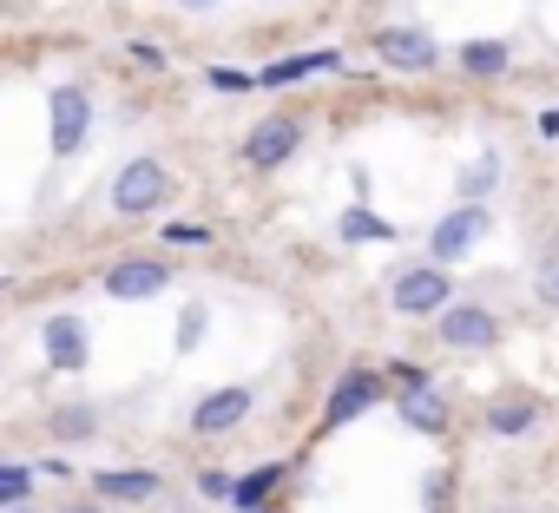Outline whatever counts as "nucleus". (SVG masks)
Masks as SVG:
<instances>
[{"label": "nucleus", "mask_w": 559, "mask_h": 513, "mask_svg": "<svg viewBox=\"0 0 559 513\" xmlns=\"http://www.w3.org/2000/svg\"><path fill=\"white\" fill-rule=\"evenodd\" d=\"M171 204V171L158 158H126L119 178H112V211L119 217H152Z\"/></svg>", "instance_id": "1"}, {"label": "nucleus", "mask_w": 559, "mask_h": 513, "mask_svg": "<svg viewBox=\"0 0 559 513\" xmlns=\"http://www.w3.org/2000/svg\"><path fill=\"white\" fill-rule=\"evenodd\" d=\"M500 330H507V323H500L487 303H448V310L435 317V336H441V349H454V356H480V349H493Z\"/></svg>", "instance_id": "2"}, {"label": "nucleus", "mask_w": 559, "mask_h": 513, "mask_svg": "<svg viewBox=\"0 0 559 513\" xmlns=\"http://www.w3.org/2000/svg\"><path fill=\"white\" fill-rule=\"evenodd\" d=\"M389 303H395V317H441V310L454 303V277H448L441 264L402 271V277L389 284Z\"/></svg>", "instance_id": "3"}, {"label": "nucleus", "mask_w": 559, "mask_h": 513, "mask_svg": "<svg viewBox=\"0 0 559 513\" xmlns=\"http://www.w3.org/2000/svg\"><path fill=\"white\" fill-rule=\"evenodd\" d=\"M250 408H257V389H243V382H224V389H211V395H198L191 402V434H230V428H243L250 421Z\"/></svg>", "instance_id": "4"}, {"label": "nucleus", "mask_w": 559, "mask_h": 513, "mask_svg": "<svg viewBox=\"0 0 559 513\" xmlns=\"http://www.w3.org/2000/svg\"><path fill=\"white\" fill-rule=\"evenodd\" d=\"M487 230H493V211H487V204H454V211L428 230V250L441 256V264H461V256H467Z\"/></svg>", "instance_id": "5"}, {"label": "nucleus", "mask_w": 559, "mask_h": 513, "mask_svg": "<svg viewBox=\"0 0 559 513\" xmlns=\"http://www.w3.org/2000/svg\"><path fill=\"white\" fill-rule=\"evenodd\" d=\"M297 145H304V126H297V119H284V112H276V119H257L250 139H243V165H250V171H276L284 158H297Z\"/></svg>", "instance_id": "6"}, {"label": "nucleus", "mask_w": 559, "mask_h": 513, "mask_svg": "<svg viewBox=\"0 0 559 513\" xmlns=\"http://www.w3.org/2000/svg\"><path fill=\"white\" fill-rule=\"evenodd\" d=\"M165 290H171V271L158 264V256H119V264L106 271V297H119V303H152Z\"/></svg>", "instance_id": "7"}, {"label": "nucleus", "mask_w": 559, "mask_h": 513, "mask_svg": "<svg viewBox=\"0 0 559 513\" xmlns=\"http://www.w3.org/2000/svg\"><path fill=\"white\" fill-rule=\"evenodd\" d=\"M376 60L395 67V73H435V67H441V47H435V34H421V27H382V34H376Z\"/></svg>", "instance_id": "8"}, {"label": "nucleus", "mask_w": 559, "mask_h": 513, "mask_svg": "<svg viewBox=\"0 0 559 513\" xmlns=\"http://www.w3.org/2000/svg\"><path fill=\"white\" fill-rule=\"evenodd\" d=\"M47 112H53V158H73V152L86 145V132H93V99H86V86H53Z\"/></svg>", "instance_id": "9"}, {"label": "nucleus", "mask_w": 559, "mask_h": 513, "mask_svg": "<svg viewBox=\"0 0 559 513\" xmlns=\"http://www.w3.org/2000/svg\"><path fill=\"white\" fill-rule=\"evenodd\" d=\"M376 402H382V375H369V369H349V375L330 389V402H323V434H336L343 421L369 415Z\"/></svg>", "instance_id": "10"}, {"label": "nucleus", "mask_w": 559, "mask_h": 513, "mask_svg": "<svg viewBox=\"0 0 559 513\" xmlns=\"http://www.w3.org/2000/svg\"><path fill=\"white\" fill-rule=\"evenodd\" d=\"M539 421H546V402H539V395L507 389V395H493V402H487V434H493V441H526Z\"/></svg>", "instance_id": "11"}, {"label": "nucleus", "mask_w": 559, "mask_h": 513, "mask_svg": "<svg viewBox=\"0 0 559 513\" xmlns=\"http://www.w3.org/2000/svg\"><path fill=\"white\" fill-rule=\"evenodd\" d=\"M40 343H47V369H60V375L86 369V356H93V336H86L80 317H53V323L40 330Z\"/></svg>", "instance_id": "12"}, {"label": "nucleus", "mask_w": 559, "mask_h": 513, "mask_svg": "<svg viewBox=\"0 0 559 513\" xmlns=\"http://www.w3.org/2000/svg\"><path fill=\"white\" fill-rule=\"evenodd\" d=\"M86 487H93L99 500H126V506H145V500H158V487H165V480H158L152 467H106V474H93Z\"/></svg>", "instance_id": "13"}, {"label": "nucleus", "mask_w": 559, "mask_h": 513, "mask_svg": "<svg viewBox=\"0 0 559 513\" xmlns=\"http://www.w3.org/2000/svg\"><path fill=\"white\" fill-rule=\"evenodd\" d=\"M395 415H402V428H415V434H448V421H454L435 382H428V389H408V395H395Z\"/></svg>", "instance_id": "14"}, {"label": "nucleus", "mask_w": 559, "mask_h": 513, "mask_svg": "<svg viewBox=\"0 0 559 513\" xmlns=\"http://www.w3.org/2000/svg\"><path fill=\"white\" fill-rule=\"evenodd\" d=\"M330 67H343V53H330V47H323V53H284V60H270V67L257 73V86H270V93H276V86H304L310 73H330Z\"/></svg>", "instance_id": "15"}, {"label": "nucleus", "mask_w": 559, "mask_h": 513, "mask_svg": "<svg viewBox=\"0 0 559 513\" xmlns=\"http://www.w3.org/2000/svg\"><path fill=\"white\" fill-rule=\"evenodd\" d=\"M276 480H284V461H263V467L237 474V480H230V506H237V513H257V506H270Z\"/></svg>", "instance_id": "16"}, {"label": "nucleus", "mask_w": 559, "mask_h": 513, "mask_svg": "<svg viewBox=\"0 0 559 513\" xmlns=\"http://www.w3.org/2000/svg\"><path fill=\"white\" fill-rule=\"evenodd\" d=\"M454 67H461V73H474V80H493V73H507V67H513V47H507V40H467V47L454 53Z\"/></svg>", "instance_id": "17"}, {"label": "nucleus", "mask_w": 559, "mask_h": 513, "mask_svg": "<svg viewBox=\"0 0 559 513\" xmlns=\"http://www.w3.org/2000/svg\"><path fill=\"white\" fill-rule=\"evenodd\" d=\"M53 441H67V448H80V441H93L99 434V408H86V402H67V408H53Z\"/></svg>", "instance_id": "18"}, {"label": "nucleus", "mask_w": 559, "mask_h": 513, "mask_svg": "<svg viewBox=\"0 0 559 513\" xmlns=\"http://www.w3.org/2000/svg\"><path fill=\"white\" fill-rule=\"evenodd\" d=\"M343 237H349V243H395V224H382L369 204H349V211H343Z\"/></svg>", "instance_id": "19"}, {"label": "nucleus", "mask_w": 559, "mask_h": 513, "mask_svg": "<svg viewBox=\"0 0 559 513\" xmlns=\"http://www.w3.org/2000/svg\"><path fill=\"white\" fill-rule=\"evenodd\" d=\"M493 184H500V158H493V152H480V158L461 171V184H454V191H461V204H480Z\"/></svg>", "instance_id": "20"}, {"label": "nucleus", "mask_w": 559, "mask_h": 513, "mask_svg": "<svg viewBox=\"0 0 559 513\" xmlns=\"http://www.w3.org/2000/svg\"><path fill=\"white\" fill-rule=\"evenodd\" d=\"M27 493H34V467L0 461V513H8V506H27Z\"/></svg>", "instance_id": "21"}, {"label": "nucleus", "mask_w": 559, "mask_h": 513, "mask_svg": "<svg viewBox=\"0 0 559 513\" xmlns=\"http://www.w3.org/2000/svg\"><path fill=\"white\" fill-rule=\"evenodd\" d=\"M533 297H539L546 310H559V250H546L539 264H533Z\"/></svg>", "instance_id": "22"}, {"label": "nucleus", "mask_w": 559, "mask_h": 513, "mask_svg": "<svg viewBox=\"0 0 559 513\" xmlns=\"http://www.w3.org/2000/svg\"><path fill=\"white\" fill-rule=\"evenodd\" d=\"M198 343H204V303H191V310H185V317H178V349H185V356H191V349H198Z\"/></svg>", "instance_id": "23"}, {"label": "nucleus", "mask_w": 559, "mask_h": 513, "mask_svg": "<svg viewBox=\"0 0 559 513\" xmlns=\"http://www.w3.org/2000/svg\"><path fill=\"white\" fill-rule=\"evenodd\" d=\"M211 86H217V93H250V86H257V73H237V67H211Z\"/></svg>", "instance_id": "24"}, {"label": "nucleus", "mask_w": 559, "mask_h": 513, "mask_svg": "<svg viewBox=\"0 0 559 513\" xmlns=\"http://www.w3.org/2000/svg\"><path fill=\"white\" fill-rule=\"evenodd\" d=\"M126 53H132V67H139V73H165V53H158L152 40H132Z\"/></svg>", "instance_id": "25"}, {"label": "nucleus", "mask_w": 559, "mask_h": 513, "mask_svg": "<svg viewBox=\"0 0 559 513\" xmlns=\"http://www.w3.org/2000/svg\"><path fill=\"white\" fill-rule=\"evenodd\" d=\"M198 493H204V500H230V474L204 467V474H198Z\"/></svg>", "instance_id": "26"}, {"label": "nucleus", "mask_w": 559, "mask_h": 513, "mask_svg": "<svg viewBox=\"0 0 559 513\" xmlns=\"http://www.w3.org/2000/svg\"><path fill=\"white\" fill-rule=\"evenodd\" d=\"M171 243H211V224H165Z\"/></svg>", "instance_id": "27"}, {"label": "nucleus", "mask_w": 559, "mask_h": 513, "mask_svg": "<svg viewBox=\"0 0 559 513\" xmlns=\"http://www.w3.org/2000/svg\"><path fill=\"white\" fill-rule=\"evenodd\" d=\"M389 382L408 395V389H428V369H415V362H395V375H389Z\"/></svg>", "instance_id": "28"}, {"label": "nucleus", "mask_w": 559, "mask_h": 513, "mask_svg": "<svg viewBox=\"0 0 559 513\" xmlns=\"http://www.w3.org/2000/svg\"><path fill=\"white\" fill-rule=\"evenodd\" d=\"M428 513H448V474L428 480Z\"/></svg>", "instance_id": "29"}, {"label": "nucleus", "mask_w": 559, "mask_h": 513, "mask_svg": "<svg viewBox=\"0 0 559 513\" xmlns=\"http://www.w3.org/2000/svg\"><path fill=\"white\" fill-rule=\"evenodd\" d=\"M539 139H559V106H546V112H539Z\"/></svg>", "instance_id": "30"}, {"label": "nucleus", "mask_w": 559, "mask_h": 513, "mask_svg": "<svg viewBox=\"0 0 559 513\" xmlns=\"http://www.w3.org/2000/svg\"><path fill=\"white\" fill-rule=\"evenodd\" d=\"M60 513H106L99 500H73V506H60Z\"/></svg>", "instance_id": "31"}, {"label": "nucleus", "mask_w": 559, "mask_h": 513, "mask_svg": "<svg viewBox=\"0 0 559 513\" xmlns=\"http://www.w3.org/2000/svg\"><path fill=\"white\" fill-rule=\"evenodd\" d=\"M178 8H217V0H178Z\"/></svg>", "instance_id": "32"}, {"label": "nucleus", "mask_w": 559, "mask_h": 513, "mask_svg": "<svg viewBox=\"0 0 559 513\" xmlns=\"http://www.w3.org/2000/svg\"><path fill=\"white\" fill-rule=\"evenodd\" d=\"M8 513H40V506H8Z\"/></svg>", "instance_id": "33"}, {"label": "nucleus", "mask_w": 559, "mask_h": 513, "mask_svg": "<svg viewBox=\"0 0 559 513\" xmlns=\"http://www.w3.org/2000/svg\"><path fill=\"white\" fill-rule=\"evenodd\" d=\"M257 513H276V506H257Z\"/></svg>", "instance_id": "34"}, {"label": "nucleus", "mask_w": 559, "mask_h": 513, "mask_svg": "<svg viewBox=\"0 0 559 513\" xmlns=\"http://www.w3.org/2000/svg\"><path fill=\"white\" fill-rule=\"evenodd\" d=\"M493 513H513V506H493Z\"/></svg>", "instance_id": "35"}]
</instances>
